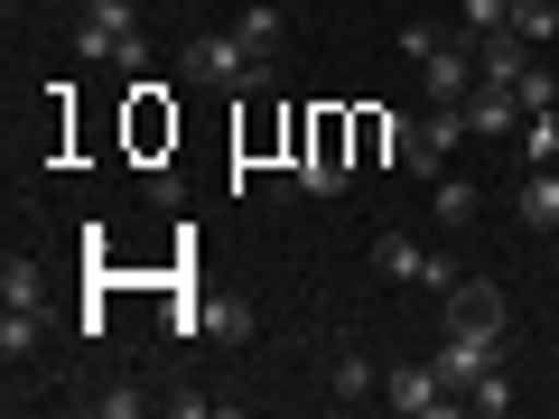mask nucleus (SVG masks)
I'll return each instance as SVG.
<instances>
[{
  "label": "nucleus",
  "mask_w": 559,
  "mask_h": 419,
  "mask_svg": "<svg viewBox=\"0 0 559 419\" xmlns=\"http://www.w3.org/2000/svg\"><path fill=\"white\" fill-rule=\"evenodd\" d=\"M513 363H485V373L476 382H466V410H476V419H503V410H513Z\"/></svg>",
  "instance_id": "ddd939ff"
},
{
  "label": "nucleus",
  "mask_w": 559,
  "mask_h": 419,
  "mask_svg": "<svg viewBox=\"0 0 559 419\" xmlns=\"http://www.w3.org/2000/svg\"><path fill=\"white\" fill-rule=\"evenodd\" d=\"M503 28L532 38V47H550V38H559V0H513V20H503Z\"/></svg>",
  "instance_id": "f3484780"
},
{
  "label": "nucleus",
  "mask_w": 559,
  "mask_h": 419,
  "mask_svg": "<svg viewBox=\"0 0 559 419\" xmlns=\"http://www.w3.org/2000/svg\"><path fill=\"white\" fill-rule=\"evenodd\" d=\"M94 410H103V419H140V410H150V400H140L131 382H112V392H94Z\"/></svg>",
  "instance_id": "5701e85b"
},
{
  "label": "nucleus",
  "mask_w": 559,
  "mask_h": 419,
  "mask_svg": "<svg viewBox=\"0 0 559 419\" xmlns=\"http://www.w3.org/2000/svg\"><path fill=\"white\" fill-rule=\"evenodd\" d=\"M466 84H476V38H429V57H419V94H429V103H466Z\"/></svg>",
  "instance_id": "423d86ee"
},
{
  "label": "nucleus",
  "mask_w": 559,
  "mask_h": 419,
  "mask_svg": "<svg viewBox=\"0 0 559 419\" xmlns=\"http://www.w3.org/2000/svg\"><path fill=\"white\" fill-rule=\"evenodd\" d=\"M522 159H532V168H559V103L522 112Z\"/></svg>",
  "instance_id": "4468645a"
},
{
  "label": "nucleus",
  "mask_w": 559,
  "mask_h": 419,
  "mask_svg": "<svg viewBox=\"0 0 559 419\" xmlns=\"http://www.w3.org/2000/svg\"><path fill=\"white\" fill-rule=\"evenodd\" d=\"M448 326H485V336H503V289H495V279H457V289H448Z\"/></svg>",
  "instance_id": "9d476101"
},
{
  "label": "nucleus",
  "mask_w": 559,
  "mask_h": 419,
  "mask_svg": "<svg viewBox=\"0 0 559 419\" xmlns=\"http://www.w3.org/2000/svg\"><path fill=\"white\" fill-rule=\"evenodd\" d=\"M178 65H187V84H205V94H261V84H271V57H252L234 28H205V38H187Z\"/></svg>",
  "instance_id": "f257e3e1"
},
{
  "label": "nucleus",
  "mask_w": 559,
  "mask_h": 419,
  "mask_svg": "<svg viewBox=\"0 0 559 419\" xmlns=\"http://www.w3.org/2000/svg\"><path fill=\"white\" fill-rule=\"evenodd\" d=\"M0 308H47V279H38V261H0Z\"/></svg>",
  "instance_id": "2eb2a0df"
},
{
  "label": "nucleus",
  "mask_w": 559,
  "mask_h": 419,
  "mask_svg": "<svg viewBox=\"0 0 559 419\" xmlns=\"http://www.w3.org/2000/svg\"><path fill=\"white\" fill-rule=\"evenodd\" d=\"M513 94H522V112H540V103H559V75H550V65H522V75H513Z\"/></svg>",
  "instance_id": "412c9836"
},
{
  "label": "nucleus",
  "mask_w": 559,
  "mask_h": 419,
  "mask_svg": "<svg viewBox=\"0 0 559 419\" xmlns=\"http://www.w3.org/2000/svg\"><path fill=\"white\" fill-rule=\"evenodd\" d=\"M419 289H439V299H448V289H457V261L429 252V261H419Z\"/></svg>",
  "instance_id": "b1692460"
},
{
  "label": "nucleus",
  "mask_w": 559,
  "mask_h": 419,
  "mask_svg": "<svg viewBox=\"0 0 559 419\" xmlns=\"http://www.w3.org/2000/svg\"><path fill=\"white\" fill-rule=\"evenodd\" d=\"M513 215H522V224H532V234H540V242H550V234H559V168H532V178H522V196H513Z\"/></svg>",
  "instance_id": "f8f14e48"
},
{
  "label": "nucleus",
  "mask_w": 559,
  "mask_h": 419,
  "mask_svg": "<svg viewBox=\"0 0 559 419\" xmlns=\"http://www.w3.org/2000/svg\"><path fill=\"white\" fill-rule=\"evenodd\" d=\"M429 205H439V224H466L476 215V178H429Z\"/></svg>",
  "instance_id": "aec40b11"
},
{
  "label": "nucleus",
  "mask_w": 559,
  "mask_h": 419,
  "mask_svg": "<svg viewBox=\"0 0 559 419\" xmlns=\"http://www.w3.org/2000/svg\"><path fill=\"white\" fill-rule=\"evenodd\" d=\"M429 363H439V373H448V392L466 400V382H476L485 363H503V336H485V326H448V336H439V355H429Z\"/></svg>",
  "instance_id": "0eeeda50"
},
{
  "label": "nucleus",
  "mask_w": 559,
  "mask_h": 419,
  "mask_svg": "<svg viewBox=\"0 0 559 419\" xmlns=\"http://www.w3.org/2000/svg\"><path fill=\"white\" fill-rule=\"evenodd\" d=\"M345 178H355V159H345V112H318V140H308V159H299V187L308 196H345Z\"/></svg>",
  "instance_id": "39448f33"
},
{
  "label": "nucleus",
  "mask_w": 559,
  "mask_h": 419,
  "mask_svg": "<svg viewBox=\"0 0 559 419\" xmlns=\"http://www.w3.org/2000/svg\"><path fill=\"white\" fill-rule=\"evenodd\" d=\"M280 28H289L280 10H242V20H234V38L252 47V57H271V65H280Z\"/></svg>",
  "instance_id": "a211bd4d"
},
{
  "label": "nucleus",
  "mask_w": 559,
  "mask_h": 419,
  "mask_svg": "<svg viewBox=\"0 0 559 419\" xmlns=\"http://www.w3.org/2000/svg\"><path fill=\"white\" fill-rule=\"evenodd\" d=\"M466 131H476V140H522V94H513V84H466Z\"/></svg>",
  "instance_id": "6e6552de"
},
{
  "label": "nucleus",
  "mask_w": 559,
  "mask_h": 419,
  "mask_svg": "<svg viewBox=\"0 0 559 419\" xmlns=\"http://www.w3.org/2000/svg\"><path fill=\"white\" fill-rule=\"evenodd\" d=\"M419 261H429V252H419L411 234H382V242H373V271H382V279H419Z\"/></svg>",
  "instance_id": "6ab92c4d"
},
{
  "label": "nucleus",
  "mask_w": 559,
  "mask_h": 419,
  "mask_svg": "<svg viewBox=\"0 0 559 419\" xmlns=\"http://www.w3.org/2000/svg\"><path fill=\"white\" fill-rule=\"evenodd\" d=\"M38 336H47V318H38V308H10V318H0V355H10V363H28V355H38Z\"/></svg>",
  "instance_id": "dca6fc26"
},
{
  "label": "nucleus",
  "mask_w": 559,
  "mask_h": 419,
  "mask_svg": "<svg viewBox=\"0 0 559 419\" xmlns=\"http://www.w3.org/2000/svg\"><path fill=\"white\" fill-rule=\"evenodd\" d=\"M503 20H513V0H466V20H457V38H495Z\"/></svg>",
  "instance_id": "4be33fe9"
},
{
  "label": "nucleus",
  "mask_w": 559,
  "mask_h": 419,
  "mask_svg": "<svg viewBox=\"0 0 559 419\" xmlns=\"http://www.w3.org/2000/svg\"><path fill=\"white\" fill-rule=\"evenodd\" d=\"M382 400H392L401 419H448V410H466V400L448 392V373H439V363H392V382H382Z\"/></svg>",
  "instance_id": "20e7f679"
},
{
  "label": "nucleus",
  "mask_w": 559,
  "mask_h": 419,
  "mask_svg": "<svg viewBox=\"0 0 559 419\" xmlns=\"http://www.w3.org/2000/svg\"><path fill=\"white\" fill-rule=\"evenodd\" d=\"M532 57H540V47H532V38H513V28H495V38H476V75H485V84H513L522 65H532Z\"/></svg>",
  "instance_id": "9b49d317"
},
{
  "label": "nucleus",
  "mask_w": 559,
  "mask_h": 419,
  "mask_svg": "<svg viewBox=\"0 0 559 419\" xmlns=\"http://www.w3.org/2000/svg\"><path fill=\"white\" fill-rule=\"evenodd\" d=\"M75 57H94V65H150V28H140V10L131 0H84V20H75Z\"/></svg>",
  "instance_id": "f03ea898"
},
{
  "label": "nucleus",
  "mask_w": 559,
  "mask_h": 419,
  "mask_svg": "<svg viewBox=\"0 0 559 419\" xmlns=\"http://www.w3.org/2000/svg\"><path fill=\"white\" fill-rule=\"evenodd\" d=\"M373 392H382V363L364 355V345H336V363H326V400L355 410V400H373Z\"/></svg>",
  "instance_id": "1a4fd4ad"
},
{
  "label": "nucleus",
  "mask_w": 559,
  "mask_h": 419,
  "mask_svg": "<svg viewBox=\"0 0 559 419\" xmlns=\"http://www.w3.org/2000/svg\"><path fill=\"white\" fill-rule=\"evenodd\" d=\"M466 140V103H429L419 112V131H411V149H401V168L411 178H448V149Z\"/></svg>",
  "instance_id": "7ed1b4c3"
}]
</instances>
